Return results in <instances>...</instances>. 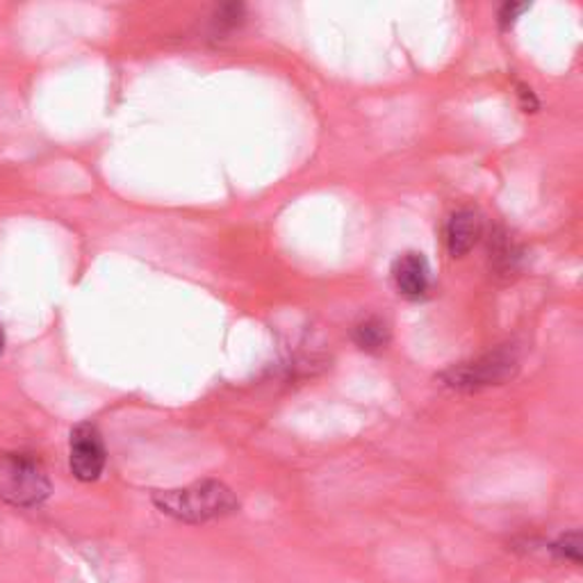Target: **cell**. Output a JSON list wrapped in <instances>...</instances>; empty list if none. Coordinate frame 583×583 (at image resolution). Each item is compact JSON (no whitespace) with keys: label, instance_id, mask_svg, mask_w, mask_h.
I'll use <instances>...</instances> for the list:
<instances>
[{"label":"cell","instance_id":"cell-1","mask_svg":"<svg viewBox=\"0 0 583 583\" xmlns=\"http://www.w3.org/2000/svg\"><path fill=\"white\" fill-rule=\"evenodd\" d=\"M153 504L164 515L187 524L219 519L240 508L232 490L219 481H198L179 490H160L153 494Z\"/></svg>","mask_w":583,"mask_h":583},{"label":"cell","instance_id":"cell-2","mask_svg":"<svg viewBox=\"0 0 583 583\" xmlns=\"http://www.w3.org/2000/svg\"><path fill=\"white\" fill-rule=\"evenodd\" d=\"M53 492L44 465L31 454L0 456V500L16 508H35Z\"/></svg>","mask_w":583,"mask_h":583},{"label":"cell","instance_id":"cell-3","mask_svg":"<svg viewBox=\"0 0 583 583\" xmlns=\"http://www.w3.org/2000/svg\"><path fill=\"white\" fill-rule=\"evenodd\" d=\"M517 371V356L513 348H498L494 354H488L475 363L454 367L445 371L441 378L445 386L454 390H481L488 386H502Z\"/></svg>","mask_w":583,"mask_h":583},{"label":"cell","instance_id":"cell-4","mask_svg":"<svg viewBox=\"0 0 583 583\" xmlns=\"http://www.w3.org/2000/svg\"><path fill=\"white\" fill-rule=\"evenodd\" d=\"M69 468L71 475L82 481L92 483L105 470V445L99 428L94 424H78L69 437Z\"/></svg>","mask_w":583,"mask_h":583},{"label":"cell","instance_id":"cell-5","mask_svg":"<svg viewBox=\"0 0 583 583\" xmlns=\"http://www.w3.org/2000/svg\"><path fill=\"white\" fill-rule=\"evenodd\" d=\"M395 283L397 289L408 299H420L428 289V262L422 253H403L395 262Z\"/></svg>","mask_w":583,"mask_h":583},{"label":"cell","instance_id":"cell-6","mask_svg":"<svg viewBox=\"0 0 583 583\" xmlns=\"http://www.w3.org/2000/svg\"><path fill=\"white\" fill-rule=\"evenodd\" d=\"M481 238V219L475 210H458L447 224V247L454 258L470 253Z\"/></svg>","mask_w":583,"mask_h":583},{"label":"cell","instance_id":"cell-7","mask_svg":"<svg viewBox=\"0 0 583 583\" xmlns=\"http://www.w3.org/2000/svg\"><path fill=\"white\" fill-rule=\"evenodd\" d=\"M354 342L363 348V352H381V348L390 342V329L384 319L369 317L356 327Z\"/></svg>","mask_w":583,"mask_h":583},{"label":"cell","instance_id":"cell-8","mask_svg":"<svg viewBox=\"0 0 583 583\" xmlns=\"http://www.w3.org/2000/svg\"><path fill=\"white\" fill-rule=\"evenodd\" d=\"M553 551L559 553L561 559L572 561V563H581L583 561V540L579 531L565 534L561 536L557 542H553Z\"/></svg>","mask_w":583,"mask_h":583},{"label":"cell","instance_id":"cell-9","mask_svg":"<svg viewBox=\"0 0 583 583\" xmlns=\"http://www.w3.org/2000/svg\"><path fill=\"white\" fill-rule=\"evenodd\" d=\"M3 344H5V338H3V329H0V354H3Z\"/></svg>","mask_w":583,"mask_h":583}]
</instances>
